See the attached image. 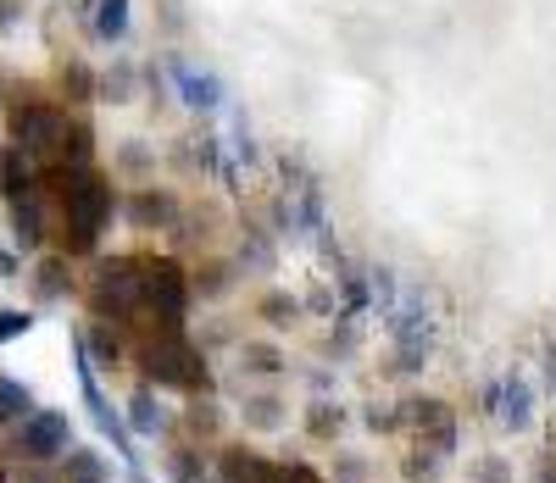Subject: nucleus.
Listing matches in <instances>:
<instances>
[{
    "label": "nucleus",
    "mask_w": 556,
    "mask_h": 483,
    "mask_svg": "<svg viewBox=\"0 0 556 483\" xmlns=\"http://www.w3.org/2000/svg\"><path fill=\"white\" fill-rule=\"evenodd\" d=\"M45 183L56 189L62 201V217H67V233H62V256H89L101 245V228L112 217V183L96 173V167H51Z\"/></svg>",
    "instance_id": "1"
},
{
    "label": "nucleus",
    "mask_w": 556,
    "mask_h": 483,
    "mask_svg": "<svg viewBox=\"0 0 556 483\" xmlns=\"http://www.w3.org/2000/svg\"><path fill=\"white\" fill-rule=\"evenodd\" d=\"M139 367H146V383L151 390H184V395H212V372H206V356L178 333H156L139 351Z\"/></svg>",
    "instance_id": "2"
},
{
    "label": "nucleus",
    "mask_w": 556,
    "mask_h": 483,
    "mask_svg": "<svg viewBox=\"0 0 556 483\" xmlns=\"http://www.w3.org/2000/svg\"><path fill=\"white\" fill-rule=\"evenodd\" d=\"M139 306L156 317L162 333H178L184 306H190V272L173 256H139Z\"/></svg>",
    "instance_id": "3"
},
{
    "label": "nucleus",
    "mask_w": 556,
    "mask_h": 483,
    "mask_svg": "<svg viewBox=\"0 0 556 483\" xmlns=\"http://www.w3.org/2000/svg\"><path fill=\"white\" fill-rule=\"evenodd\" d=\"M89 306H96V317H106V322L134 317L139 312V256L101 262L96 267V283H89Z\"/></svg>",
    "instance_id": "4"
},
{
    "label": "nucleus",
    "mask_w": 556,
    "mask_h": 483,
    "mask_svg": "<svg viewBox=\"0 0 556 483\" xmlns=\"http://www.w3.org/2000/svg\"><path fill=\"white\" fill-rule=\"evenodd\" d=\"M12 144L34 162V156H56V144H62V128H67V117L56 112V106H45V101H23V106H12Z\"/></svg>",
    "instance_id": "5"
},
{
    "label": "nucleus",
    "mask_w": 556,
    "mask_h": 483,
    "mask_svg": "<svg viewBox=\"0 0 556 483\" xmlns=\"http://www.w3.org/2000/svg\"><path fill=\"white\" fill-rule=\"evenodd\" d=\"M67 445H73V428H67V417L62 411H28L23 417V428H17V456H28V461H56V456H67Z\"/></svg>",
    "instance_id": "6"
},
{
    "label": "nucleus",
    "mask_w": 556,
    "mask_h": 483,
    "mask_svg": "<svg viewBox=\"0 0 556 483\" xmlns=\"http://www.w3.org/2000/svg\"><path fill=\"white\" fill-rule=\"evenodd\" d=\"M484 411L501 422V428H513V433H523L529 422H534V383H529V372H506L495 390H484Z\"/></svg>",
    "instance_id": "7"
},
{
    "label": "nucleus",
    "mask_w": 556,
    "mask_h": 483,
    "mask_svg": "<svg viewBox=\"0 0 556 483\" xmlns=\"http://www.w3.org/2000/svg\"><path fill=\"white\" fill-rule=\"evenodd\" d=\"M451 456H456V422L451 428H434V433H417V445L401 461V478L406 483H440L445 467H451Z\"/></svg>",
    "instance_id": "8"
},
{
    "label": "nucleus",
    "mask_w": 556,
    "mask_h": 483,
    "mask_svg": "<svg viewBox=\"0 0 556 483\" xmlns=\"http://www.w3.org/2000/svg\"><path fill=\"white\" fill-rule=\"evenodd\" d=\"M167 73H173L178 101L190 106V112H217V106H223V78H217V73H206V67H190L184 56H173V62H167Z\"/></svg>",
    "instance_id": "9"
},
{
    "label": "nucleus",
    "mask_w": 556,
    "mask_h": 483,
    "mask_svg": "<svg viewBox=\"0 0 556 483\" xmlns=\"http://www.w3.org/2000/svg\"><path fill=\"white\" fill-rule=\"evenodd\" d=\"M395 422L412 428V433H434V428H451L456 417H451V406L440 395H412V401L395 406Z\"/></svg>",
    "instance_id": "10"
},
{
    "label": "nucleus",
    "mask_w": 556,
    "mask_h": 483,
    "mask_svg": "<svg viewBox=\"0 0 556 483\" xmlns=\"http://www.w3.org/2000/svg\"><path fill=\"white\" fill-rule=\"evenodd\" d=\"M217 472H223V483H278V467H273L267 456L245 450V445H235V450H223Z\"/></svg>",
    "instance_id": "11"
},
{
    "label": "nucleus",
    "mask_w": 556,
    "mask_h": 483,
    "mask_svg": "<svg viewBox=\"0 0 556 483\" xmlns=\"http://www.w3.org/2000/svg\"><path fill=\"white\" fill-rule=\"evenodd\" d=\"M128 223L134 228H173L178 223V201L167 195V189H139V195L128 201Z\"/></svg>",
    "instance_id": "12"
},
{
    "label": "nucleus",
    "mask_w": 556,
    "mask_h": 483,
    "mask_svg": "<svg viewBox=\"0 0 556 483\" xmlns=\"http://www.w3.org/2000/svg\"><path fill=\"white\" fill-rule=\"evenodd\" d=\"M128 428H134V440H151V433H167V411L156 401L151 383H139V390L128 395Z\"/></svg>",
    "instance_id": "13"
},
{
    "label": "nucleus",
    "mask_w": 556,
    "mask_h": 483,
    "mask_svg": "<svg viewBox=\"0 0 556 483\" xmlns=\"http://www.w3.org/2000/svg\"><path fill=\"white\" fill-rule=\"evenodd\" d=\"M67 289H73V272H67V256H62V251H56V256H39V262H34V295H39L45 306L67 301Z\"/></svg>",
    "instance_id": "14"
},
{
    "label": "nucleus",
    "mask_w": 556,
    "mask_h": 483,
    "mask_svg": "<svg viewBox=\"0 0 556 483\" xmlns=\"http://www.w3.org/2000/svg\"><path fill=\"white\" fill-rule=\"evenodd\" d=\"M34 167H28V156L17 151V144H0V195L7 201H23V195H34Z\"/></svg>",
    "instance_id": "15"
},
{
    "label": "nucleus",
    "mask_w": 556,
    "mask_h": 483,
    "mask_svg": "<svg viewBox=\"0 0 556 483\" xmlns=\"http://www.w3.org/2000/svg\"><path fill=\"white\" fill-rule=\"evenodd\" d=\"M89 28L101 45H123L128 39V0H89Z\"/></svg>",
    "instance_id": "16"
},
{
    "label": "nucleus",
    "mask_w": 556,
    "mask_h": 483,
    "mask_svg": "<svg viewBox=\"0 0 556 483\" xmlns=\"http://www.w3.org/2000/svg\"><path fill=\"white\" fill-rule=\"evenodd\" d=\"M240 367H245L251 378H278V372H290L285 351L267 345V340H245V345H240Z\"/></svg>",
    "instance_id": "17"
},
{
    "label": "nucleus",
    "mask_w": 556,
    "mask_h": 483,
    "mask_svg": "<svg viewBox=\"0 0 556 483\" xmlns=\"http://www.w3.org/2000/svg\"><path fill=\"white\" fill-rule=\"evenodd\" d=\"M285 401L278 395H245V406H240V417H245V428L251 433H273V428H285Z\"/></svg>",
    "instance_id": "18"
},
{
    "label": "nucleus",
    "mask_w": 556,
    "mask_h": 483,
    "mask_svg": "<svg viewBox=\"0 0 556 483\" xmlns=\"http://www.w3.org/2000/svg\"><path fill=\"white\" fill-rule=\"evenodd\" d=\"M78 351H84L89 361H96V367H117V361H123V345H117V333H112V322H106V317L84 333Z\"/></svg>",
    "instance_id": "19"
},
{
    "label": "nucleus",
    "mask_w": 556,
    "mask_h": 483,
    "mask_svg": "<svg viewBox=\"0 0 556 483\" xmlns=\"http://www.w3.org/2000/svg\"><path fill=\"white\" fill-rule=\"evenodd\" d=\"M228 283H235V267H228V262H201V267L190 272V295H201V301H223V295H228Z\"/></svg>",
    "instance_id": "20"
},
{
    "label": "nucleus",
    "mask_w": 556,
    "mask_h": 483,
    "mask_svg": "<svg viewBox=\"0 0 556 483\" xmlns=\"http://www.w3.org/2000/svg\"><path fill=\"white\" fill-rule=\"evenodd\" d=\"M17 212H12V223H17V245L23 251H39L45 245V217H39V201L34 195H23V201H12Z\"/></svg>",
    "instance_id": "21"
},
{
    "label": "nucleus",
    "mask_w": 556,
    "mask_h": 483,
    "mask_svg": "<svg viewBox=\"0 0 556 483\" xmlns=\"http://www.w3.org/2000/svg\"><path fill=\"white\" fill-rule=\"evenodd\" d=\"M256 317H262L267 328H290V322L301 317V301H295V295H285V289H273V295H262V301H256Z\"/></svg>",
    "instance_id": "22"
},
{
    "label": "nucleus",
    "mask_w": 556,
    "mask_h": 483,
    "mask_svg": "<svg viewBox=\"0 0 556 483\" xmlns=\"http://www.w3.org/2000/svg\"><path fill=\"white\" fill-rule=\"evenodd\" d=\"M184 428H190L195 440H212V433L223 428V411H217V401H212V395L190 401V406H184Z\"/></svg>",
    "instance_id": "23"
},
{
    "label": "nucleus",
    "mask_w": 556,
    "mask_h": 483,
    "mask_svg": "<svg viewBox=\"0 0 556 483\" xmlns=\"http://www.w3.org/2000/svg\"><path fill=\"white\" fill-rule=\"evenodd\" d=\"M340 428H345V411L334 401H312L306 406V433H312V440H334Z\"/></svg>",
    "instance_id": "24"
},
{
    "label": "nucleus",
    "mask_w": 556,
    "mask_h": 483,
    "mask_svg": "<svg viewBox=\"0 0 556 483\" xmlns=\"http://www.w3.org/2000/svg\"><path fill=\"white\" fill-rule=\"evenodd\" d=\"M89 151H96V134H89V123H67L56 156H67L73 167H89Z\"/></svg>",
    "instance_id": "25"
},
{
    "label": "nucleus",
    "mask_w": 556,
    "mask_h": 483,
    "mask_svg": "<svg viewBox=\"0 0 556 483\" xmlns=\"http://www.w3.org/2000/svg\"><path fill=\"white\" fill-rule=\"evenodd\" d=\"M134 78H139L134 62H112V73L96 84V94H106L112 106H128V101H134Z\"/></svg>",
    "instance_id": "26"
},
{
    "label": "nucleus",
    "mask_w": 556,
    "mask_h": 483,
    "mask_svg": "<svg viewBox=\"0 0 556 483\" xmlns=\"http://www.w3.org/2000/svg\"><path fill=\"white\" fill-rule=\"evenodd\" d=\"M28 411H34V395L23 390L17 378H0V428H7V422H23Z\"/></svg>",
    "instance_id": "27"
},
{
    "label": "nucleus",
    "mask_w": 556,
    "mask_h": 483,
    "mask_svg": "<svg viewBox=\"0 0 556 483\" xmlns=\"http://www.w3.org/2000/svg\"><path fill=\"white\" fill-rule=\"evenodd\" d=\"M167 478H173V483H201V478H206V456H201L195 445H178V450L167 456Z\"/></svg>",
    "instance_id": "28"
},
{
    "label": "nucleus",
    "mask_w": 556,
    "mask_h": 483,
    "mask_svg": "<svg viewBox=\"0 0 556 483\" xmlns=\"http://www.w3.org/2000/svg\"><path fill=\"white\" fill-rule=\"evenodd\" d=\"M62 94L73 106H89V101H96V73H89L84 62H67L62 67Z\"/></svg>",
    "instance_id": "29"
},
{
    "label": "nucleus",
    "mask_w": 556,
    "mask_h": 483,
    "mask_svg": "<svg viewBox=\"0 0 556 483\" xmlns=\"http://www.w3.org/2000/svg\"><path fill=\"white\" fill-rule=\"evenodd\" d=\"M468 478L473 483H513V467H506V456H479L468 467Z\"/></svg>",
    "instance_id": "30"
},
{
    "label": "nucleus",
    "mask_w": 556,
    "mask_h": 483,
    "mask_svg": "<svg viewBox=\"0 0 556 483\" xmlns=\"http://www.w3.org/2000/svg\"><path fill=\"white\" fill-rule=\"evenodd\" d=\"M78 478H101V456H96V450H73V456H67L62 483H78Z\"/></svg>",
    "instance_id": "31"
},
{
    "label": "nucleus",
    "mask_w": 556,
    "mask_h": 483,
    "mask_svg": "<svg viewBox=\"0 0 556 483\" xmlns=\"http://www.w3.org/2000/svg\"><path fill=\"white\" fill-rule=\"evenodd\" d=\"M28 328H34V317H28V312H17V306H0V345L17 340V333H28Z\"/></svg>",
    "instance_id": "32"
},
{
    "label": "nucleus",
    "mask_w": 556,
    "mask_h": 483,
    "mask_svg": "<svg viewBox=\"0 0 556 483\" xmlns=\"http://www.w3.org/2000/svg\"><path fill=\"white\" fill-rule=\"evenodd\" d=\"M117 167H123V173H151V151H146L139 139H128L123 151H117Z\"/></svg>",
    "instance_id": "33"
},
{
    "label": "nucleus",
    "mask_w": 556,
    "mask_h": 483,
    "mask_svg": "<svg viewBox=\"0 0 556 483\" xmlns=\"http://www.w3.org/2000/svg\"><path fill=\"white\" fill-rule=\"evenodd\" d=\"M334 483H367V461L362 456H334Z\"/></svg>",
    "instance_id": "34"
},
{
    "label": "nucleus",
    "mask_w": 556,
    "mask_h": 483,
    "mask_svg": "<svg viewBox=\"0 0 556 483\" xmlns=\"http://www.w3.org/2000/svg\"><path fill=\"white\" fill-rule=\"evenodd\" d=\"M367 428H374V433H395L401 422H395V406H374V411H367Z\"/></svg>",
    "instance_id": "35"
},
{
    "label": "nucleus",
    "mask_w": 556,
    "mask_h": 483,
    "mask_svg": "<svg viewBox=\"0 0 556 483\" xmlns=\"http://www.w3.org/2000/svg\"><path fill=\"white\" fill-rule=\"evenodd\" d=\"M278 483H323L306 461H290V467H278Z\"/></svg>",
    "instance_id": "36"
},
{
    "label": "nucleus",
    "mask_w": 556,
    "mask_h": 483,
    "mask_svg": "<svg viewBox=\"0 0 556 483\" xmlns=\"http://www.w3.org/2000/svg\"><path fill=\"white\" fill-rule=\"evenodd\" d=\"M162 28L167 34H184V7H178V0H162Z\"/></svg>",
    "instance_id": "37"
},
{
    "label": "nucleus",
    "mask_w": 556,
    "mask_h": 483,
    "mask_svg": "<svg viewBox=\"0 0 556 483\" xmlns=\"http://www.w3.org/2000/svg\"><path fill=\"white\" fill-rule=\"evenodd\" d=\"M23 17V0H0V28H12Z\"/></svg>",
    "instance_id": "38"
},
{
    "label": "nucleus",
    "mask_w": 556,
    "mask_h": 483,
    "mask_svg": "<svg viewBox=\"0 0 556 483\" xmlns=\"http://www.w3.org/2000/svg\"><path fill=\"white\" fill-rule=\"evenodd\" d=\"M534 483H556V456H540V467H534Z\"/></svg>",
    "instance_id": "39"
},
{
    "label": "nucleus",
    "mask_w": 556,
    "mask_h": 483,
    "mask_svg": "<svg viewBox=\"0 0 556 483\" xmlns=\"http://www.w3.org/2000/svg\"><path fill=\"white\" fill-rule=\"evenodd\" d=\"M545 383H551V395H556V345L545 351Z\"/></svg>",
    "instance_id": "40"
},
{
    "label": "nucleus",
    "mask_w": 556,
    "mask_h": 483,
    "mask_svg": "<svg viewBox=\"0 0 556 483\" xmlns=\"http://www.w3.org/2000/svg\"><path fill=\"white\" fill-rule=\"evenodd\" d=\"M17 483H56V478H51V472H39V461H34V472H28V478H17Z\"/></svg>",
    "instance_id": "41"
},
{
    "label": "nucleus",
    "mask_w": 556,
    "mask_h": 483,
    "mask_svg": "<svg viewBox=\"0 0 556 483\" xmlns=\"http://www.w3.org/2000/svg\"><path fill=\"white\" fill-rule=\"evenodd\" d=\"M0 278H17V262H12L7 251H0Z\"/></svg>",
    "instance_id": "42"
},
{
    "label": "nucleus",
    "mask_w": 556,
    "mask_h": 483,
    "mask_svg": "<svg viewBox=\"0 0 556 483\" xmlns=\"http://www.w3.org/2000/svg\"><path fill=\"white\" fill-rule=\"evenodd\" d=\"M78 483H112V478H106V472H101V478H78Z\"/></svg>",
    "instance_id": "43"
},
{
    "label": "nucleus",
    "mask_w": 556,
    "mask_h": 483,
    "mask_svg": "<svg viewBox=\"0 0 556 483\" xmlns=\"http://www.w3.org/2000/svg\"><path fill=\"white\" fill-rule=\"evenodd\" d=\"M0 483H7V467H0Z\"/></svg>",
    "instance_id": "44"
},
{
    "label": "nucleus",
    "mask_w": 556,
    "mask_h": 483,
    "mask_svg": "<svg viewBox=\"0 0 556 483\" xmlns=\"http://www.w3.org/2000/svg\"><path fill=\"white\" fill-rule=\"evenodd\" d=\"M201 483H206V478H201Z\"/></svg>",
    "instance_id": "45"
}]
</instances>
